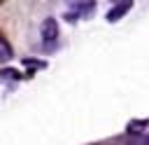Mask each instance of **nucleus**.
Returning a JSON list of instances; mask_svg holds the SVG:
<instances>
[{
  "label": "nucleus",
  "mask_w": 149,
  "mask_h": 145,
  "mask_svg": "<svg viewBox=\"0 0 149 145\" xmlns=\"http://www.w3.org/2000/svg\"><path fill=\"white\" fill-rule=\"evenodd\" d=\"M58 35V26H56V21L54 19H47L44 23H42V37L44 40H54Z\"/></svg>",
  "instance_id": "f257e3e1"
},
{
  "label": "nucleus",
  "mask_w": 149,
  "mask_h": 145,
  "mask_svg": "<svg viewBox=\"0 0 149 145\" xmlns=\"http://www.w3.org/2000/svg\"><path fill=\"white\" fill-rule=\"evenodd\" d=\"M128 9H130V0H123L121 5H116V7L107 14V19H109V21H116V19H119V16H123Z\"/></svg>",
  "instance_id": "f03ea898"
},
{
  "label": "nucleus",
  "mask_w": 149,
  "mask_h": 145,
  "mask_svg": "<svg viewBox=\"0 0 149 145\" xmlns=\"http://www.w3.org/2000/svg\"><path fill=\"white\" fill-rule=\"evenodd\" d=\"M126 145H149V136H142V133H130V140Z\"/></svg>",
  "instance_id": "7ed1b4c3"
},
{
  "label": "nucleus",
  "mask_w": 149,
  "mask_h": 145,
  "mask_svg": "<svg viewBox=\"0 0 149 145\" xmlns=\"http://www.w3.org/2000/svg\"><path fill=\"white\" fill-rule=\"evenodd\" d=\"M144 124H147V122H142V119H140V122H130L128 131H130V133H140V131L144 129Z\"/></svg>",
  "instance_id": "20e7f679"
},
{
  "label": "nucleus",
  "mask_w": 149,
  "mask_h": 145,
  "mask_svg": "<svg viewBox=\"0 0 149 145\" xmlns=\"http://www.w3.org/2000/svg\"><path fill=\"white\" fill-rule=\"evenodd\" d=\"M9 56H12V51H9V47H7V44H5L2 40H0V61H7Z\"/></svg>",
  "instance_id": "39448f33"
}]
</instances>
